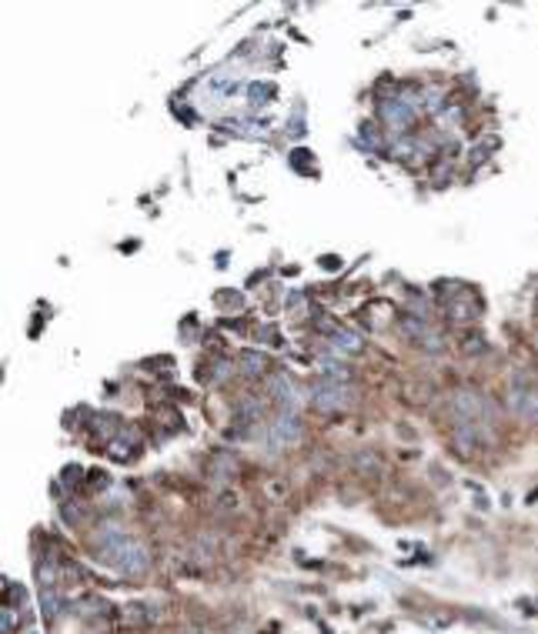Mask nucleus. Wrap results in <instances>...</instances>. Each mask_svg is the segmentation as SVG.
Instances as JSON below:
<instances>
[{
  "label": "nucleus",
  "mask_w": 538,
  "mask_h": 634,
  "mask_svg": "<svg viewBox=\"0 0 538 634\" xmlns=\"http://www.w3.org/2000/svg\"><path fill=\"white\" fill-rule=\"evenodd\" d=\"M311 401H314V408L321 411H341L351 404V388L338 384V381H321L314 388V394H311Z\"/></svg>",
  "instance_id": "nucleus-1"
},
{
  "label": "nucleus",
  "mask_w": 538,
  "mask_h": 634,
  "mask_svg": "<svg viewBox=\"0 0 538 634\" xmlns=\"http://www.w3.org/2000/svg\"><path fill=\"white\" fill-rule=\"evenodd\" d=\"M451 408L458 411L461 421L475 424V421H481V418L488 414V401H485L478 391H458L455 397H451Z\"/></svg>",
  "instance_id": "nucleus-2"
},
{
  "label": "nucleus",
  "mask_w": 538,
  "mask_h": 634,
  "mask_svg": "<svg viewBox=\"0 0 538 634\" xmlns=\"http://www.w3.org/2000/svg\"><path fill=\"white\" fill-rule=\"evenodd\" d=\"M268 438H271L275 448H294L301 441V421L294 414H277L271 421V434Z\"/></svg>",
  "instance_id": "nucleus-3"
},
{
  "label": "nucleus",
  "mask_w": 538,
  "mask_h": 634,
  "mask_svg": "<svg viewBox=\"0 0 538 634\" xmlns=\"http://www.w3.org/2000/svg\"><path fill=\"white\" fill-rule=\"evenodd\" d=\"M511 411L525 421H538V391H515L511 394Z\"/></svg>",
  "instance_id": "nucleus-4"
},
{
  "label": "nucleus",
  "mask_w": 538,
  "mask_h": 634,
  "mask_svg": "<svg viewBox=\"0 0 538 634\" xmlns=\"http://www.w3.org/2000/svg\"><path fill=\"white\" fill-rule=\"evenodd\" d=\"M271 384H275V397H281L284 408H294V404H298V391H294V384L284 378V374H277Z\"/></svg>",
  "instance_id": "nucleus-5"
},
{
  "label": "nucleus",
  "mask_w": 538,
  "mask_h": 634,
  "mask_svg": "<svg viewBox=\"0 0 538 634\" xmlns=\"http://www.w3.org/2000/svg\"><path fill=\"white\" fill-rule=\"evenodd\" d=\"M245 371H251V374H261V367H264V357L261 354H245Z\"/></svg>",
  "instance_id": "nucleus-6"
},
{
  "label": "nucleus",
  "mask_w": 538,
  "mask_h": 634,
  "mask_svg": "<svg viewBox=\"0 0 538 634\" xmlns=\"http://www.w3.org/2000/svg\"><path fill=\"white\" fill-rule=\"evenodd\" d=\"M14 611L10 607H3V634H10V628H14Z\"/></svg>",
  "instance_id": "nucleus-7"
}]
</instances>
